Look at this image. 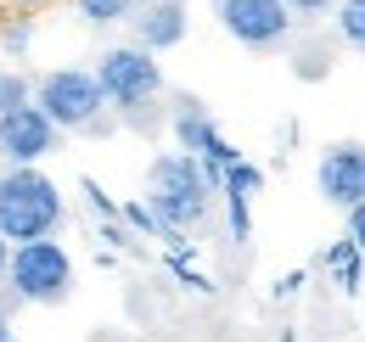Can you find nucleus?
<instances>
[{"mask_svg":"<svg viewBox=\"0 0 365 342\" xmlns=\"http://www.w3.org/2000/svg\"><path fill=\"white\" fill-rule=\"evenodd\" d=\"M29 101H34V79H29L23 68H0V113L29 107Z\"/></svg>","mask_w":365,"mask_h":342,"instance_id":"obj_14","label":"nucleus"},{"mask_svg":"<svg viewBox=\"0 0 365 342\" xmlns=\"http://www.w3.org/2000/svg\"><path fill=\"white\" fill-rule=\"evenodd\" d=\"M326 264H331V275L343 269V286H360L354 275H360V264H354V242H337L331 253H326Z\"/></svg>","mask_w":365,"mask_h":342,"instance_id":"obj_17","label":"nucleus"},{"mask_svg":"<svg viewBox=\"0 0 365 342\" xmlns=\"http://www.w3.org/2000/svg\"><path fill=\"white\" fill-rule=\"evenodd\" d=\"M124 219L135 224L140 236H163V242H169V230H163V219L152 214V202H130V208H124Z\"/></svg>","mask_w":365,"mask_h":342,"instance_id":"obj_16","label":"nucleus"},{"mask_svg":"<svg viewBox=\"0 0 365 342\" xmlns=\"http://www.w3.org/2000/svg\"><path fill=\"white\" fill-rule=\"evenodd\" d=\"M169 129H175V146H180V152H191V157H202L208 180H214V185H225V169L242 157V152H236L225 135L214 129L208 107H202L197 95H180V101H175V118H169Z\"/></svg>","mask_w":365,"mask_h":342,"instance_id":"obj_7","label":"nucleus"},{"mask_svg":"<svg viewBox=\"0 0 365 342\" xmlns=\"http://www.w3.org/2000/svg\"><path fill=\"white\" fill-rule=\"evenodd\" d=\"M11 309H17V298H11V286L0 292V342H17V331H11Z\"/></svg>","mask_w":365,"mask_h":342,"instance_id":"obj_19","label":"nucleus"},{"mask_svg":"<svg viewBox=\"0 0 365 342\" xmlns=\"http://www.w3.org/2000/svg\"><path fill=\"white\" fill-rule=\"evenodd\" d=\"M214 180L202 169V157H191V152H158L152 163H146V202H152V214L163 219V230H169V242L180 247L185 230L191 224H202L208 208H214Z\"/></svg>","mask_w":365,"mask_h":342,"instance_id":"obj_1","label":"nucleus"},{"mask_svg":"<svg viewBox=\"0 0 365 342\" xmlns=\"http://www.w3.org/2000/svg\"><path fill=\"white\" fill-rule=\"evenodd\" d=\"M315 185L320 197L331 202V208H365V146L360 140H337V146H326L315 163Z\"/></svg>","mask_w":365,"mask_h":342,"instance_id":"obj_9","label":"nucleus"},{"mask_svg":"<svg viewBox=\"0 0 365 342\" xmlns=\"http://www.w3.org/2000/svg\"><path fill=\"white\" fill-rule=\"evenodd\" d=\"M6 269H11V242L0 236V286H6Z\"/></svg>","mask_w":365,"mask_h":342,"instance_id":"obj_21","label":"nucleus"},{"mask_svg":"<svg viewBox=\"0 0 365 342\" xmlns=\"http://www.w3.org/2000/svg\"><path fill=\"white\" fill-rule=\"evenodd\" d=\"M214 17H220V28L230 40L247 45V51H281L292 23H298L281 0H214Z\"/></svg>","mask_w":365,"mask_h":342,"instance_id":"obj_6","label":"nucleus"},{"mask_svg":"<svg viewBox=\"0 0 365 342\" xmlns=\"http://www.w3.org/2000/svg\"><path fill=\"white\" fill-rule=\"evenodd\" d=\"M29 45H34V17H17V23H6L0 28V56H29Z\"/></svg>","mask_w":365,"mask_h":342,"instance_id":"obj_15","label":"nucleus"},{"mask_svg":"<svg viewBox=\"0 0 365 342\" xmlns=\"http://www.w3.org/2000/svg\"><path fill=\"white\" fill-rule=\"evenodd\" d=\"M62 146V129L46 118L40 101L0 113V163H40Z\"/></svg>","mask_w":365,"mask_h":342,"instance_id":"obj_8","label":"nucleus"},{"mask_svg":"<svg viewBox=\"0 0 365 342\" xmlns=\"http://www.w3.org/2000/svg\"><path fill=\"white\" fill-rule=\"evenodd\" d=\"M34 101L46 107L56 129H91L107 113V90L96 79V68H51L34 79Z\"/></svg>","mask_w":365,"mask_h":342,"instance_id":"obj_5","label":"nucleus"},{"mask_svg":"<svg viewBox=\"0 0 365 342\" xmlns=\"http://www.w3.org/2000/svg\"><path fill=\"white\" fill-rule=\"evenodd\" d=\"M23 6H40V0H23Z\"/></svg>","mask_w":365,"mask_h":342,"instance_id":"obj_22","label":"nucleus"},{"mask_svg":"<svg viewBox=\"0 0 365 342\" xmlns=\"http://www.w3.org/2000/svg\"><path fill=\"white\" fill-rule=\"evenodd\" d=\"M62 219H68V202L40 163H6V174H0V236L11 247L56 236Z\"/></svg>","mask_w":365,"mask_h":342,"instance_id":"obj_2","label":"nucleus"},{"mask_svg":"<svg viewBox=\"0 0 365 342\" xmlns=\"http://www.w3.org/2000/svg\"><path fill=\"white\" fill-rule=\"evenodd\" d=\"M96 79L107 90V107L113 113H124V118H135L146 113L158 95H163V68H158V51H146V45H107L101 56H96Z\"/></svg>","mask_w":365,"mask_h":342,"instance_id":"obj_4","label":"nucleus"},{"mask_svg":"<svg viewBox=\"0 0 365 342\" xmlns=\"http://www.w3.org/2000/svg\"><path fill=\"white\" fill-rule=\"evenodd\" d=\"M130 28H135V45H146V51H175L191 34V6L185 0H140Z\"/></svg>","mask_w":365,"mask_h":342,"instance_id":"obj_10","label":"nucleus"},{"mask_svg":"<svg viewBox=\"0 0 365 342\" xmlns=\"http://www.w3.org/2000/svg\"><path fill=\"white\" fill-rule=\"evenodd\" d=\"M6 286H11V298H17V303H40V309H56V303L73 298V253H68L56 236L23 242V247H11Z\"/></svg>","mask_w":365,"mask_h":342,"instance_id":"obj_3","label":"nucleus"},{"mask_svg":"<svg viewBox=\"0 0 365 342\" xmlns=\"http://www.w3.org/2000/svg\"><path fill=\"white\" fill-rule=\"evenodd\" d=\"M349 219H354V247L365 253V208H349Z\"/></svg>","mask_w":365,"mask_h":342,"instance_id":"obj_20","label":"nucleus"},{"mask_svg":"<svg viewBox=\"0 0 365 342\" xmlns=\"http://www.w3.org/2000/svg\"><path fill=\"white\" fill-rule=\"evenodd\" d=\"M135 6H140V0H73V11H79L85 23H96V28H107V23H130Z\"/></svg>","mask_w":365,"mask_h":342,"instance_id":"obj_12","label":"nucleus"},{"mask_svg":"<svg viewBox=\"0 0 365 342\" xmlns=\"http://www.w3.org/2000/svg\"><path fill=\"white\" fill-rule=\"evenodd\" d=\"M298 23H315V17H326V11H337V0H281Z\"/></svg>","mask_w":365,"mask_h":342,"instance_id":"obj_18","label":"nucleus"},{"mask_svg":"<svg viewBox=\"0 0 365 342\" xmlns=\"http://www.w3.org/2000/svg\"><path fill=\"white\" fill-rule=\"evenodd\" d=\"M220 191L236 197V202H253V197L264 191V169H259V163H247V157H236V163L225 169V185H220Z\"/></svg>","mask_w":365,"mask_h":342,"instance_id":"obj_11","label":"nucleus"},{"mask_svg":"<svg viewBox=\"0 0 365 342\" xmlns=\"http://www.w3.org/2000/svg\"><path fill=\"white\" fill-rule=\"evenodd\" d=\"M337 40L354 45V51H365V0H337Z\"/></svg>","mask_w":365,"mask_h":342,"instance_id":"obj_13","label":"nucleus"}]
</instances>
